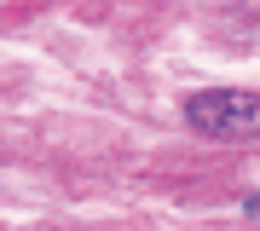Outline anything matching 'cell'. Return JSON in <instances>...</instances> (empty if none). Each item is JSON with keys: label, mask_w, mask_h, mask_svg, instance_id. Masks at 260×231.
Listing matches in <instances>:
<instances>
[{"label": "cell", "mask_w": 260, "mask_h": 231, "mask_svg": "<svg viewBox=\"0 0 260 231\" xmlns=\"http://www.w3.org/2000/svg\"><path fill=\"white\" fill-rule=\"evenodd\" d=\"M191 127L208 133V139H254L260 133V92H197L191 98Z\"/></svg>", "instance_id": "6da1fadb"}]
</instances>
